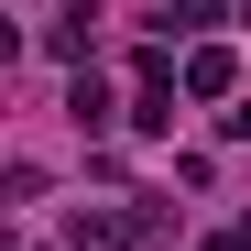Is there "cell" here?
<instances>
[{
  "label": "cell",
  "mask_w": 251,
  "mask_h": 251,
  "mask_svg": "<svg viewBox=\"0 0 251 251\" xmlns=\"http://www.w3.org/2000/svg\"><path fill=\"white\" fill-rule=\"evenodd\" d=\"M88 22H99L88 0H66V11L44 22V55H66V66H88Z\"/></svg>",
  "instance_id": "7a4b0ae2"
},
{
  "label": "cell",
  "mask_w": 251,
  "mask_h": 251,
  "mask_svg": "<svg viewBox=\"0 0 251 251\" xmlns=\"http://www.w3.org/2000/svg\"><path fill=\"white\" fill-rule=\"evenodd\" d=\"M219 131H229V142H251V109H229V120H219Z\"/></svg>",
  "instance_id": "5b68a950"
},
{
  "label": "cell",
  "mask_w": 251,
  "mask_h": 251,
  "mask_svg": "<svg viewBox=\"0 0 251 251\" xmlns=\"http://www.w3.org/2000/svg\"><path fill=\"white\" fill-rule=\"evenodd\" d=\"M66 109H76V131H109V88H99V66H76V88H66Z\"/></svg>",
  "instance_id": "3957f363"
},
{
  "label": "cell",
  "mask_w": 251,
  "mask_h": 251,
  "mask_svg": "<svg viewBox=\"0 0 251 251\" xmlns=\"http://www.w3.org/2000/svg\"><path fill=\"white\" fill-rule=\"evenodd\" d=\"M229 88H240V55L229 44H197L186 55V99H229Z\"/></svg>",
  "instance_id": "6da1fadb"
},
{
  "label": "cell",
  "mask_w": 251,
  "mask_h": 251,
  "mask_svg": "<svg viewBox=\"0 0 251 251\" xmlns=\"http://www.w3.org/2000/svg\"><path fill=\"white\" fill-rule=\"evenodd\" d=\"M197 251H240V229H219V240H197Z\"/></svg>",
  "instance_id": "8992f818"
},
{
  "label": "cell",
  "mask_w": 251,
  "mask_h": 251,
  "mask_svg": "<svg viewBox=\"0 0 251 251\" xmlns=\"http://www.w3.org/2000/svg\"><path fill=\"white\" fill-rule=\"evenodd\" d=\"M153 11L175 22V33H197V22H219V0H153Z\"/></svg>",
  "instance_id": "277c9868"
}]
</instances>
